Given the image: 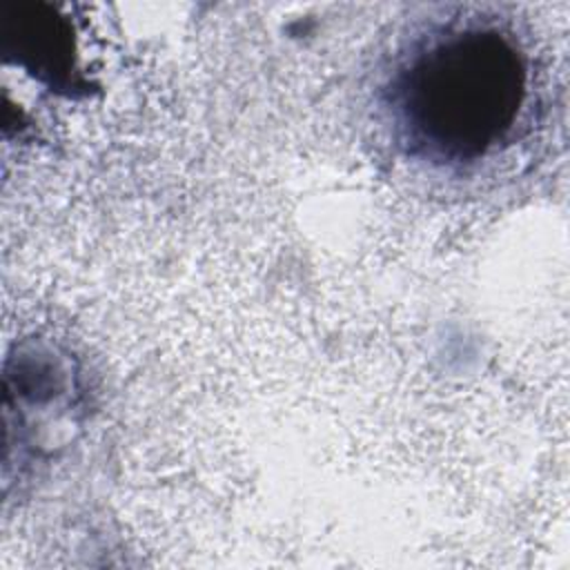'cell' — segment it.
Returning a JSON list of instances; mask_svg holds the SVG:
<instances>
[{
    "label": "cell",
    "mask_w": 570,
    "mask_h": 570,
    "mask_svg": "<svg viewBox=\"0 0 570 570\" xmlns=\"http://www.w3.org/2000/svg\"><path fill=\"white\" fill-rule=\"evenodd\" d=\"M530 62L490 22H454L421 38L387 85V109L407 154L472 163L505 142L528 100Z\"/></svg>",
    "instance_id": "obj_1"
},
{
    "label": "cell",
    "mask_w": 570,
    "mask_h": 570,
    "mask_svg": "<svg viewBox=\"0 0 570 570\" xmlns=\"http://www.w3.org/2000/svg\"><path fill=\"white\" fill-rule=\"evenodd\" d=\"M0 33L4 51L18 53V65L31 76L58 85L73 67L71 24L53 7L40 2L2 4Z\"/></svg>",
    "instance_id": "obj_2"
}]
</instances>
